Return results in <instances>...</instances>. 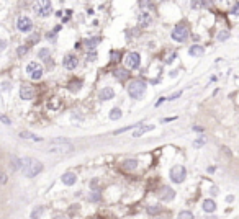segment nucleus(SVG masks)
Instances as JSON below:
<instances>
[{
	"label": "nucleus",
	"instance_id": "15",
	"mask_svg": "<svg viewBox=\"0 0 239 219\" xmlns=\"http://www.w3.org/2000/svg\"><path fill=\"white\" fill-rule=\"evenodd\" d=\"M152 129H154V126H152V124H149V126H138V129L133 132V137H141L144 132L152 131Z\"/></svg>",
	"mask_w": 239,
	"mask_h": 219
},
{
	"label": "nucleus",
	"instance_id": "40",
	"mask_svg": "<svg viewBox=\"0 0 239 219\" xmlns=\"http://www.w3.org/2000/svg\"><path fill=\"white\" fill-rule=\"evenodd\" d=\"M7 182V177H5L3 174H0V183H5Z\"/></svg>",
	"mask_w": 239,
	"mask_h": 219
},
{
	"label": "nucleus",
	"instance_id": "16",
	"mask_svg": "<svg viewBox=\"0 0 239 219\" xmlns=\"http://www.w3.org/2000/svg\"><path fill=\"white\" fill-rule=\"evenodd\" d=\"M98 43H100L98 38H89V39H85V41H84V46H85V48H87L89 51H93Z\"/></svg>",
	"mask_w": 239,
	"mask_h": 219
},
{
	"label": "nucleus",
	"instance_id": "19",
	"mask_svg": "<svg viewBox=\"0 0 239 219\" xmlns=\"http://www.w3.org/2000/svg\"><path fill=\"white\" fill-rule=\"evenodd\" d=\"M203 53H205V51H203V48H202V46H198V44H193L192 48L189 49V54H190V56H193V57H198V56H202Z\"/></svg>",
	"mask_w": 239,
	"mask_h": 219
},
{
	"label": "nucleus",
	"instance_id": "36",
	"mask_svg": "<svg viewBox=\"0 0 239 219\" xmlns=\"http://www.w3.org/2000/svg\"><path fill=\"white\" fill-rule=\"evenodd\" d=\"M90 198H92L93 201H98V200H100V195H98V193H95V191H93V193H92V196H90Z\"/></svg>",
	"mask_w": 239,
	"mask_h": 219
},
{
	"label": "nucleus",
	"instance_id": "42",
	"mask_svg": "<svg viewBox=\"0 0 239 219\" xmlns=\"http://www.w3.org/2000/svg\"><path fill=\"white\" fill-rule=\"evenodd\" d=\"M162 101H166V98H159V101L156 103V106H159V105H161V103H162Z\"/></svg>",
	"mask_w": 239,
	"mask_h": 219
},
{
	"label": "nucleus",
	"instance_id": "31",
	"mask_svg": "<svg viewBox=\"0 0 239 219\" xmlns=\"http://www.w3.org/2000/svg\"><path fill=\"white\" fill-rule=\"evenodd\" d=\"M205 5H210V2H192V7L197 8V7H205Z\"/></svg>",
	"mask_w": 239,
	"mask_h": 219
},
{
	"label": "nucleus",
	"instance_id": "26",
	"mask_svg": "<svg viewBox=\"0 0 239 219\" xmlns=\"http://www.w3.org/2000/svg\"><path fill=\"white\" fill-rule=\"evenodd\" d=\"M179 219H193V214L190 211H182L179 213Z\"/></svg>",
	"mask_w": 239,
	"mask_h": 219
},
{
	"label": "nucleus",
	"instance_id": "1",
	"mask_svg": "<svg viewBox=\"0 0 239 219\" xmlns=\"http://www.w3.org/2000/svg\"><path fill=\"white\" fill-rule=\"evenodd\" d=\"M21 167H23V174L26 177H36L39 172L43 170V164L41 162H38V160L35 159H25V160H21Z\"/></svg>",
	"mask_w": 239,
	"mask_h": 219
},
{
	"label": "nucleus",
	"instance_id": "6",
	"mask_svg": "<svg viewBox=\"0 0 239 219\" xmlns=\"http://www.w3.org/2000/svg\"><path fill=\"white\" fill-rule=\"evenodd\" d=\"M26 74H30V77L33 80H39L43 75V67L38 64V62H30L26 66Z\"/></svg>",
	"mask_w": 239,
	"mask_h": 219
},
{
	"label": "nucleus",
	"instance_id": "27",
	"mask_svg": "<svg viewBox=\"0 0 239 219\" xmlns=\"http://www.w3.org/2000/svg\"><path fill=\"white\" fill-rule=\"evenodd\" d=\"M12 165H13V170L21 169V160H18L16 157H12Z\"/></svg>",
	"mask_w": 239,
	"mask_h": 219
},
{
	"label": "nucleus",
	"instance_id": "30",
	"mask_svg": "<svg viewBox=\"0 0 239 219\" xmlns=\"http://www.w3.org/2000/svg\"><path fill=\"white\" fill-rule=\"evenodd\" d=\"M16 53H18V56H25V54L28 53V48H26V46H20Z\"/></svg>",
	"mask_w": 239,
	"mask_h": 219
},
{
	"label": "nucleus",
	"instance_id": "17",
	"mask_svg": "<svg viewBox=\"0 0 239 219\" xmlns=\"http://www.w3.org/2000/svg\"><path fill=\"white\" fill-rule=\"evenodd\" d=\"M20 136L23 137V139H30V141H35V142L43 141V137H39V136H36V134H33V132H28V131H21V132H20Z\"/></svg>",
	"mask_w": 239,
	"mask_h": 219
},
{
	"label": "nucleus",
	"instance_id": "2",
	"mask_svg": "<svg viewBox=\"0 0 239 219\" xmlns=\"http://www.w3.org/2000/svg\"><path fill=\"white\" fill-rule=\"evenodd\" d=\"M72 151V144L67 142L66 139H56L46 147V152L49 154H67Z\"/></svg>",
	"mask_w": 239,
	"mask_h": 219
},
{
	"label": "nucleus",
	"instance_id": "29",
	"mask_svg": "<svg viewBox=\"0 0 239 219\" xmlns=\"http://www.w3.org/2000/svg\"><path fill=\"white\" fill-rule=\"evenodd\" d=\"M159 211H161L159 206H151V208H147V213H149V214H156V213H159Z\"/></svg>",
	"mask_w": 239,
	"mask_h": 219
},
{
	"label": "nucleus",
	"instance_id": "5",
	"mask_svg": "<svg viewBox=\"0 0 239 219\" xmlns=\"http://www.w3.org/2000/svg\"><path fill=\"white\" fill-rule=\"evenodd\" d=\"M187 38H189V28H187L184 23H180V25H177L172 30V39L174 41L182 43V41H185Z\"/></svg>",
	"mask_w": 239,
	"mask_h": 219
},
{
	"label": "nucleus",
	"instance_id": "25",
	"mask_svg": "<svg viewBox=\"0 0 239 219\" xmlns=\"http://www.w3.org/2000/svg\"><path fill=\"white\" fill-rule=\"evenodd\" d=\"M138 126H141V124H129V126H124V128H121V129H116L115 134H121V132H126V131L133 129V128H138Z\"/></svg>",
	"mask_w": 239,
	"mask_h": 219
},
{
	"label": "nucleus",
	"instance_id": "9",
	"mask_svg": "<svg viewBox=\"0 0 239 219\" xmlns=\"http://www.w3.org/2000/svg\"><path fill=\"white\" fill-rule=\"evenodd\" d=\"M16 28H18L20 31L26 33L33 28V21L28 18V16H21V18H18V21H16Z\"/></svg>",
	"mask_w": 239,
	"mask_h": 219
},
{
	"label": "nucleus",
	"instance_id": "33",
	"mask_svg": "<svg viewBox=\"0 0 239 219\" xmlns=\"http://www.w3.org/2000/svg\"><path fill=\"white\" fill-rule=\"evenodd\" d=\"M205 142H206V139H203V137H200V139H198V141H195L193 144H195V147H200V146H203Z\"/></svg>",
	"mask_w": 239,
	"mask_h": 219
},
{
	"label": "nucleus",
	"instance_id": "24",
	"mask_svg": "<svg viewBox=\"0 0 239 219\" xmlns=\"http://www.w3.org/2000/svg\"><path fill=\"white\" fill-rule=\"evenodd\" d=\"M115 75L120 80H124L128 77V71H126V69H118V71H115Z\"/></svg>",
	"mask_w": 239,
	"mask_h": 219
},
{
	"label": "nucleus",
	"instance_id": "7",
	"mask_svg": "<svg viewBox=\"0 0 239 219\" xmlns=\"http://www.w3.org/2000/svg\"><path fill=\"white\" fill-rule=\"evenodd\" d=\"M124 64L128 69H138L141 66V56L138 53H129L124 59Z\"/></svg>",
	"mask_w": 239,
	"mask_h": 219
},
{
	"label": "nucleus",
	"instance_id": "13",
	"mask_svg": "<svg viewBox=\"0 0 239 219\" xmlns=\"http://www.w3.org/2000/svg\"><path fill=\"white\" fill-rule=\"evenodd\" d=\"M113 97H115V92H113L111 87H105V88H102V90H100V93H98V98H100L102 101L111 100Z\"/></svg>",
	"mask_w": 239,
	"mask_h": 219
},
{
	"label": "nucleus",
	"instance_id": "10",
	"mask_svg": "<svg viewBox=\"0 0 239 219\" xmlns=\"http://www.w3.org/2000/svg\"><path fill=\"white\" fill-rule=\"evenodd\" d=\"M20 97H21V100H31L33 97H35V90H33L31 85H21V88H20Z\"/></svg>",
	"mask_w": 239,
	"mask_h": 219
},
{
	"label": "nucleus",
	"instance_id": "20",
	"mask_svg": "<svg viewBox=\"0 0 239 219\" xmlns=\"http://www.w3.org/2000/svg\"><path fill=\"white\" fill-rule=\"evenodd\" d=\"M203 209L206 211V213H213L216 209V203L213 200H205L203 201Z\"/></svg>",
	"mask_w": 239,
	"mask_h": 219
},
{
	"label": "nucleus",
	"instance_id": "23",
	"mask_svg": "<svg viewBox=\"0 0 239 219\" xmlns=\"http://www.w3.org/2000/svg\"><path fill=\"white\" fill-rule=\"evenodd\" d=\"M43 213H44V208H43V206H38V208L33 209V213H31V219H39Z\"/></svg>",
	"mask_w": 239,
	"mask_h": 219
},
{
	"label": "nucleus",
	"instance_id": "43",
	"mask_svg": "<svg viewBox=\"0 0 239 219\" xmlns=\"http://www.w3.org/2000/svg\"><path fill=\"white\" fill-rule=\"evenodd\" d=\"M111 56H113V59H115V61L118 59V53H111Z\"/></svg>",
	"mask_w": 239,
	"mask_h": 219
},
{
	"label": "nucleus",
	"instance_id": "37",
	"mask_svg": "<svg viewBox=\"0 0 239 219\" xmlns=\"http://www.w3.org/2000/svg\"><path fill=\"white\" fill-rule=\"evenodd\" d=\"M232 15H239V3L234 5V8H232Z\"/></svg>",
	"mask_w": 239,
	"mask_h": 219
},
{
	"label": "nucleus",
	"instance_id": "38",
	"mask_svg": "<svg viewBox=\"0 0 239 219\" xmlns=\"http://www.w3.org/2000/svg\"><path fill=\"white\" fill-rule=\"evenodd\" d=\"M180 95H182V92H177V93H174V95H172V97H170V98H169V100H175V98H179V97H180Z\"/></svg>",
	"mask_w": 239,
	"mask_h": 219
},
{
	"label": "nucleus",
	"instance_id": "28",
	"mask_svg": "<svg viewBox=\"0 0 239 219\" xmlns=\"http://www.w3.org/2000/svg\"><path fill=\"white\" fill-rule=\"evenodd\" d=\"M226 38H229V33H228V31H221L218 34V41H224Z\"/></svg>",
	"mask_w": 239,
	"mask_h": 219
},
{
	"label": "nucleus",
	"instance_id": "22",
	"mask_svg": "<svg viewBox=\"0 0 239 219\" xmlns=\"http://www.w3.org/2000/svg\"><path fill=\"white\" fill-rule=\"evenodd\" d=\"M121 110H120V108H113L111 110V111H110V119L111 121H116V119H120V118H121Z\"/></svg>",
	"mask_w": 239,
	"mask_h": 219
},
{
	"label": "nucleus",
	"instance_id": "34",
	"mask_svg": "<svg viewBox=\"0 0 239 219\" xmlns=\"http://www.w3.org/2000/svg\"><path fill=\"white\" fill-rule=\"evenodd\" d=\"M49 56V49H41L39 51V57H48Z\"/></svg>",
	"mask_w": 239,
	"mask_h": 219
},
{
	"label": "nucleus",
	"instance_id": "21",
	"mask_svg": "<svg viewBox=\"0 0 239 219\" xmlns=\"http://www.w3.org/2000/svg\"><path fill=\"white\" fill-rule=\"evenodd\" d=\"M138 20H139V25H141V26H147V25H149V23L152 21V18H151L149 13H141V15L138 16Z\"/></svg>",
	"mask_w": 239,
	"mask_h": 219
},
{
	"label": "nucleus",
	"instance_id": "12",
	"mask_svg": "<svg viewBox=\"0 0 239 219\" xmlns=\"http://www.w3.org/2000/svg\"><path fill=\"white\" fill-rule=\"evenodd\" d=\"M79 64V61H77V57L76 56H72V54H67L64 57V67L67 69V71H72V69H76Z\"/></svg>",
	"mask_w": 239,
	"mask_h": 219
},
{
	"label": "nucleus",
	"instance_id": "3",
	"mask_svg": "<svg viewBox=\"0 0 239 219\" xmlns=\"http://www.w3.org/2000/svg\"><path fill=\"white\" fill-rule=\"evenodd\" d=\"M144 92H146V84L141 82V80H133V82L129 84V87H128V93L134 100L143 98Z\"/></svg>",
	"mask_w": 239,
	"mask_h": 219
},
{
	"label": "nucleus",
	"instance_id": "8",
	"mask_svg": "<svg viewBox=\"0 0 239 219\" xmlns=\"http://www.w3.org/2000/svg\"><path fill=\"white\" fill-rule=\"evenodd\" d=\"M35 11L41 16H48V15H51V11H53V5H51V2H48V0H43V2H38Z\"/></svg>",
	"mask_w": 239,
	"mask_h": 219
},
{
	"label": "nucleus",
	"instance_id": "41",
	"mask_svg": "<svg viewBox=\"0 0 239 219\" xmlns=\"http://www.w3.org/2000/svg\"><path fill=\"white\" fill-rule=\"evenodd\" d=\"M210 193H211V195H215V196H216V195H218V188H216V187H213V188H211V191H210Z\"/></svg>",
	"mask_w": 239,
	"mask_h": 219
},
{
	"label": "nucleus",
	"instance_id": "11",
	"mask_svg": "<svg viewBox=\"0 0 239 219\" xmlns=\"http://www.w3.org/2000/svg\"><path fill=\"white\" fill-rule=\"evenodd\" d=\"M174 196H175V191L170 187H162L161 191H159V198L162 201H170V200H174Z\"/></svg>",
	"mask_w": 239,
	"mask_h": 219
},
{
	"label": "nucleus",
	"instance_id": "35",
	"mask_svg": "<svg viewBox=\"0 0 239 219\" xmlns=\"http://www.w3.org/2000/svg\"><path fill=\"white\" fill-rule=\"evenodd\" d=\"M7 48V41H3V39H0V51H3Z\"/></svg>",
	"mask_w": 239,
	"mask_h": 219
},
{
	"label": "nucleus",
	"instance_id": "18",
	"mask_svg": "<svg viewBox=\"0 0 239 219\" xmlns=\"http://www.w3.org/2000/svg\"><path fill=\"white\" fill-rule=\"evenodd\" d=\"M121 165H123V169H124V170H129V172L138 169V162H136L134 159H128V160H124Z\"/></svg>",
	"mask_w": 239,
	"mask_h": 219
},
{
	"label": "nucleus",
	"instance_id": "44",
	"mask_svg": "<svg viewBox=\"0 0 239 219\" xmlns=\"http://www.w3.org/2000/svg\"><path fill=\"white\" fill-rule=\"evenodd\" d=\"M54 219H67V217H64V216H56Z\"/></svg>",
	"mask_w": 239,
	"mask_h": 219
},
{
	"label": "nucleus",
	"instance_id": "45",
	"mask_svg": "<svg viewBox=\"0 0 239 219\" xmlns=\"http://www.w3.org/2000/svg\"><path fill=\"white\" fill-rule=\"evenodd\" d=\"M206 219H218V217H216V216H208Z\"/></svg>",
	"mask_w": 239,
	"mask_h": 219
},
{
	"label": "nucleus",
	"instance_id": "39",
	"mask_svg": "<svg viewBox=\"0 0 239 219\" xmlns=\"http://www.w3.org/2000/svg\"><path fill=\"white\" fill-rule=\"evenodd\" d=\"M139 7H151V2H139Z\"/></svg>",
	"mask_w": 239,
	"mask_h": 219
},
{
	"label": "nucleus",
	"instance_id": "4",
	"mask_svg": "<svg viewBox=\"0 0 239 219\" xmlns=\"http://www.w3.org/2000/svg\"><path fill=\"white\" fill-rule=\"evenodd\" d=\"M187 177V170L184 165H174L172 170H170V180L174 183H182Z\"/></svg>",
	"mask_w": 239,
	"mask_h": 219
},
{
	"label": "nucleus",
	"instance_id": "14",
	"mask_svg": "<svg viewBox=\"0 0 239 219\" xmlns=\"http://www.w3.org/2000/svg\"><path fill=\"white\" fill-rule=\"evenodd\" d=\"M61 180H62L64 185H74V183L77 182V175L72 174V172H66V174L61 177Z\"/></svg>",
	"mask_w": 239,
	"mask_h": 219
},
{
	"label": "nucleus",
	"instance_id": "32",
	"mask_svg": "<svg viewBox=\"0 0 239 219\" xmlns=\"http://www.w3.org/2000/svg\"><path fill=\"white\" fill-rule=\"evenodd\" d=\"M0 121H2V123H5V124H12L10 118H7V116H5V114H2V113H0Z\"/></svg>",
	"mask_w": 239,
	"mask_h": 219
}]
</instances>
